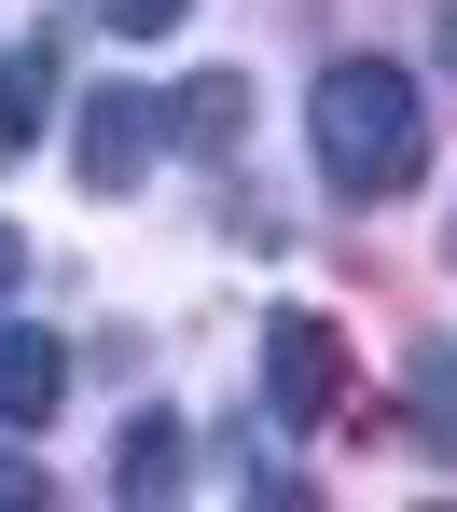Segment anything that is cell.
I'll return each instance as SVG.
<instances>
[{"mask_svg":"<svg viewBox=\"0 0 457 512\" xmlns=\"http://www.w3.org/2000/svg\"><path fill=\"white\" fill-rule=\"evenodd\" d=\"M153 139H167V111L139 84H97L84 111H70V167H84V194H125V180L153 167Z\"/></svg>","mask_w":457,"mask_h":512,"instance_id":"cell-3","label":"cell"},{"mask_svg":"<svg viewBox=\"0 0 457 512\" xmlns=\"http://www.w3.org/2000/svg\"><path fill=\"white\" fill-rule=\"evenodd\" d=\"M14 277H28V236H14V222H0V305H14Z\"/></svg>","mask_w":457,"mask_h":512,"instance_id":"cell-10","label":"cell"},{"mask_svg":"<svg viewBox=\"0 0 457 512\" xmlns=\"http://www.w3.org/2000/svg\"><path fill=\"white\" fill-rule=\"evenodd\" d=\"M56 388H70V346L14 319V333H0V429H42V416H56Z\"/></svg>","mask_w":457,"mask_h":512,"instance_id":"cell-4","label":"cell"},{"mask_svg":"<svg viewBox=\"0 0 457 512\" xmlns=\"http://www.w3.org/2000/svg\"><path fill=\"white\" fill-rule=\"evenodd\" d=\"M0 499H14V512L42 499V471H28V457H14V443H0Z\"/></svg>","mask_w":457,"mask_h":512,"instance_id":"cell-9","label":"cell"},{"mask_svg":"<svg viewBox=\"0 0 457 512\" xmlns=\"http://www.w3.org/2000/svg\"><path fill=\"white\" fill-rule=\"evenodd\" d=\"M167 139H181V153H236V139H250V84H236V70H194L181 111H167Z\"/></svg>","mask_w":457,"mask_h":512,"instance_id":"cell-6","label":"cell"},{"mask_svg":"<svg viewBox=\"0 0 457 512\" xmlns=\"http://www.w3.org/2000/svg\"><path fill=\"white\" fill-rule=\"evenodd\" d=\"M42 139H56V42L0 56V167H14V153H42Z\"/></svg>","mask_w":457,"mask_h":512,"instance_id":"cell-5","label":"cell"},{"mask_svg":"<svg viewBox=\"0 0 457 512\" xmlns=\"http://www.w3.org/2000/svg\"><path fill=\"white\" fill-rule=\"evenodd\" d=\"M444 70H457V14H444Z\"/></svg>","mask_w":457,"mask_h":512,"instance_id":"cell-11","label":"cell"},{"mask_svg":"<svg viewBox=\"0 0 457 512\" xmlns=\"http://www.w3.org/2000/svg\"><path fill=\"white\" fill-rule=\"evenodd\" d=\"M111 485H125V499H167V485H181V429L139 416V429H125V457H111Z\"/></svg>","mask_w":457,"mask_h":512,"instance_id":"cell-7","label":"cell"},{"mask_svg":"<svg viewBox=\"0 0 457 512\" xmlns=\"http://www.w3.org/2000/svg\"><path fill=\"white\" fill-rule=\"evenodd\" d=\"M264 402H277L291 429L347 416V333H333V319H305V305H277V319H264Z\"/></svg>","mask_w":457,"mask_h":512,"instance_id":"cell-2","label":"cell"},{"mask_svg":"<svg viewBox=\"0 0 457 512\" xmlns=\"http://www.w3.org/2000/svg\"><path fill=\"white\" fill-rule=\"evenodd\" d=\"M305 125H319V167L347 194H416L430 180V111H416V84L388 56H333L319 97H305Z\"/></svg>","mask_w":457,"mask_h":512,"instance_id":"cell-1","label":"cell"},{"mask_svg":"<svg viewBox=\"0 0 457 512\" xmlns=\"http://www.w3.org/2000/svg\"><path fill=\"white\" fill-rule=\"evenodd\" d=\"M181 14H194V0H111V28H125V42H167Z\"/></svg>","mask_w":457,"mask_h":512,"instance_id":"cell-8","label":"cell"}]
</instances>
